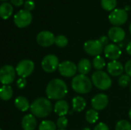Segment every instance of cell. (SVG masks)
<instances>
[{"mask_svg": "<svg viewBox=\"0 0 131 130\" xmlns=\"http://www.w3.org/2000/svg\"><path fill=\"white\" fill-rule=\"evenodd\" d=\"M45 93L48 99L60 100L67 95L68 87L64 80L61 79H54L48 84L45 89Z\"/></svg>", "mask_w": 131, "mask_h": 130, "instance_id": "obj_1", "label": "cell"}, {"mask_svg": "<svg viewBox=\"0 0 131 130\" xmlns=\"http://www.w3.org/2000/svg\"><path fill=\"white\" fill-rule=\"evenodd\" d=\"M30 110L31 114H33L35 117L45 118L51 113L52 105L48 99L39 97L32 102Z\"/></svg>", "mask_w": 131, "mask_h": 130, "instance_id": "obj_2", "label": "cell"}, {"mask_svg": "<svg viewBox=\"0 0 131 130\" xmlns=\"http://www.w3.org/2000/svg\"><path fill=\"white\" fill-rule=\"evenodd\" d=\"M71 87L76 93L86 94L92 89V81L86 75L78 74L73 77L71 80Z\"/></svg>", "mask_w": 131, "mask_h": 130, "instance_id": "obj_3", "label": "cell"}, {"mask_svg": "<svg viewBox=\"0 0 131 130\" xmlns=\"http://www.w3.org/2000/svg\"><path fill=\"white\" fill-rule=\"evenodd\" d=\"M92 83L97 89L101 90H106L111 87L112 80L111 77L104 71L97 70L92 74Z\"/></svg>", "mask_w": 131, "mask_h": 130, "instance_id": "obj_4", "label": "cell"}, {"mask_svg": "<svg viewBox=\"0 0 131 130\" xmlns=\"http://www.w3.org/2000/svg\"><path fill=\"white\" fill-rule=\"evenodd\" d=\"M32 21V15L31 11L25 9L19 10L14 16L15 25L20 28L28 26Z\"/></svg>", "mask_w": 131, "mask_h": 130, "instance_id": "obj_5", "label": "cell"}, {"mask_svg": "<svg viewBox=\"0 0 131 130\" xmlns=\"http://www.w3.org/2000/svg\"><path fill=\"white\" fill-rule=\"evenodd\" d=\"M34 69H35L34 62L28 59H25L21 61L15 67L17 74L22 78H25L30 76L34 71Z\"/></svg>", "mask_w": 131, "mask_h": 130, "instance_id": "obj_6", "label": "cell"}, {"mask_svg": "<svg viewBox=\"0 0 131 130\" xmlns=\"http://www.w3.org/2000/svg\"><path fill=\"white\" fill-rule=\"evenodd\" d=\"M127 18L128 15L127 11L122 8H115L111 11V14L108 16L110 22L115 26H120L125 24L127 21Z\"/></svg>", "mask_w": 131, "mask_h": 130, "instance_id": "obj_7", "label": "cell"}, {"mask_svg": "<svg viewBox=\"0 0 131 130\" xmlns=\"http://www.w3.org/2000/svg\"><path fill=\"white\" fill-rule=\"evenodd\" d=\"M59 60L54 54H48L45 56L41 61V67L46 73H53L59 67Z\"/></svg>", "mask_w": 131, "mask_h": 130, "instance_id": "obj_8", "label": "cell"}, {"mask_svg": "<svg viewBox=\"0 0 131 130\" xmlns=\"http://www.w3.org/2000/svg\"><path fill=\"white\" fill-rule=\"evenodd\" d=\"M15 69L11 65H5L0 70V80L3 85H9L15 79Z\"/></svg>", "mask_w": 131, "mask_h": 130, "instance_id": "obj_9", "label": "cell"}, {"mask_svg": "<svg viewBox=\"0 0 131 130\" xmlns=\"http://www.w3.org/2000/svg\"><path fill=\"white\" fill-rule=\"evenodd\" d=\"M84 50L91 56H99L104 50V46L99 40H89L84 44Z\"/></svg>", "mask_w": 131, "mask_h": 130, "instance_id": "obj_10", "label": "cell"}, {"mask_svg": "<svg viewBox=\"0 0 131 130\" xmlns=\"http://www.w3.org/2000/svg\"><path fill=\"white\" fill-rule=\"evenodd\" d=\"M59 73L61 76L65 77H71L76 76L78 71V66L71 61H64L59 64L58 67Z\"/></svg>", "mask_w": 131, "mask_h": 130, "instance_id": "obj_11", "label": "cell"}, {"mask_svg": "<svg viewBox=\"0 0 131 130\" xmlns=\"http://www.w3.org/2000/svg\"><path fill=\"white\" fill-rule=\"evenodd\" d=\"M37 43L41 47H50L55 42L54 34L49 31H42L37 34Z\"/></svg>", "mask_w": 131, "mask_h": 130, "instance_id": "obj_12", "label": "cell"}, {"mask_svg": "<svg viewBox=\"0 0 131 130\" xmlns=\"http://www.w3.org/2000/svg\"><path fill=\"white\" fill-rule=\"evenodd\" d=\"M109 103L108 97L104 93L95 95L91 100V106L95 110H102L107 107Z\"/></svg>", "mask_w": 131, "mask_h": 130, "instance_id": "obj_13", "label": "cell"}, {"mask_svg": "<svg viewBox=\"0 0 131 130\" xmlns=\"http://www.w3.org/2000/svg\"><path fill=\"white\" fill-rule=\"evenodd\" d=\"M125 31L119 26L112 27L108 31V38L114 43L123 41L125 38Z\"/></svg>", "mask_w": 131, "mask_h": 130, "instance_id": "obj_14", "label": "cell"}, {"mask_svg": "<svg viewBox=\"0 0 131 130\" xmlns=\"http://www.w3.org/2000/svg\"><path fill=\"white\" fill-rule=\"evenodd\" d=\"M122 51L119 46L114 44H109L104 48V55L111 61H117L121 56Z\"/></svg>", "mask_w": 131, "mask_h": 130, "instance_id": "obj_15", "label": "cell"}, {"mask_svg": "<svg viewBox=\"0 0 131 130\" xmlns=\"http://www.w3.org/2000/svg\"><path fill=\"white\" fill-rule=\"evenodd\" d=\"M124 67L122 64L117 61H111L107 64V71L109 74L114 77L121 76L124 72Z\"/></svg>", "mask_w": 131, "mask_h": 130, "instance_id": "obj_16", "label": "cell"}, {"mask_svg": "<svg viewBox=\"0 0 131 130\" xmlns=\"http://www.w3.org/2000/svg\"><path fill=\"white\" fill-rule=\"evenodd\" d=\"M37 126V120L33 114H27L23 116L21 126L24 130H35Z\"/></svg>", "mask_w": 131, "mask_h": 130, "instance_id": "obj_17", "label": "cell"}, {"mask_svg": "<svg viewBox=\"0 0 131 130\" xmlns=\"http://www.w3.org/2000/svg\"><path fill=\"white\" fill-rule=\"evenodd\" d=\"M54 111L58 116H64L66 114L68 113L69 111V106L68 102L64 100H58V102L54 105Z\"/></svg>", "mask_w": 131, "mask_h": 130, "instance_id": "obj_18", "label": "cell"}, {"mask_svg": "<svg viewBox=\"0 0 131 130\" xmlns=\"http://www.w3.org/2000/svg\"><path fill=\"white\" fill-rule=\"evenodd\" d=\"M13 13L12 5L9 2H2L0 5V15L2 19L6 20Z\"/></svg>", "mask_w": 131, "mask_h": 130, "instance_id": "obj_19", "label": "cell"}, {"mask_svg": "<svg viewBox=\"0 0 131 130\" xmlns=\"http://www.w3.org/2000/svg\"><path fill=\"white\" fill-rule=\"evenodd\" d=\"M91 70V63L87 58L81 59L78 64V71L80 74L86 75L88 74Z\"/></svg>", "mask_w": 131, "mask_h": 130, "instance_id": "obj_20", "label": "cell"}, {"mask_svg": "<svg viewBox=\"0 0 131 130\" xmlns=\"http://www.w3.org/2000/svg\"><path fill=\"white\" fill-rule=\"evenodd\" d=\"M86 105H87V102L84 100V98L82 97L77 96L72 99V107L74 111L81 112L84 110Z\"/></svg>", "mask_w": 131, "mask_h": 130, "instance_id": "obj_21", "label": "cell"}, {"mask_svg": "<svg viewBox=\"0 0 131 130\" xmlns=\"http://www.w3.org/2000/svg\"><path fill=\"white\" fill-rule=\"evenodd\" d=\"M15 106L18 110H19L21 112H25L28 109H30L31 105L29 104L28 100L22 96H19L16 97L15 100Z\"/></svg>", "mask_w": 131, "mask_h": 130, "instance_id": "obj_22", "label": "cell"}, {"mask_svg": "<svg viewBox=\"0 0 131 130\" xmlns=\"http://www.w3.org/2000/svg\"><path fill=\"white\" fill-rule=\"evenodd\" d=\"M13 96L12 87L9 85H3L0 89V97L2 100H9Z\"/></svg>", "mask_w": 131, "mask_h": 130, "instance_id": "obj_23", "label": "cell"}, {"mask_svg": "<svg viewBox=\"0 0 131 130\" xmlns=\"http://www.w3.org/2000/svg\"><path fill=\"white\" fill-rule=\"evenodd\" d=\"M85 118H86V120L88 123H91V124L95 123L98 120V118H99L98 112L97 110H95L94 109L88 110L86 112Z\"/></svg>", "mask_w": 131, "mask_h": 130, "instance_id": "obj_24", "label": "cell"}, {"mask_svg": "<svg viewBox=\"0 0 131 130\" xmlns=\"http://www.w3.org/2000/svg\"><path fill=\"white\" fill-rule=\"evenodd\" d=\"M101 4L104 10L112 11L117 6V0H101Z\"/></svg>", "mask_w": 131, "mask_h": 130, "instance_id": "obj_25", "label": "cell"}, {"mask_svg": "<svg viewBox=\"0 0 131 130\" xmlns=\"http://www.w3.org/2000/svg\"><path fill=\"white\" fill-rule=\"evenodd\" d=\"M57 125L51 120H43L38 126L39 130H56Z\"/></svg>", "mask_w": 131, "mask_h": 130, "instance_id": "obj_26", "label": "cell"}, {"mask_svg": "<svg viewBox=\"0 0 131 130\" xmlns=\"http://www.w3.org/2000/svg\"><path fill=\"white\" fill-rule=\"evenodd\" d=\"M93 67L96 69V70H102L104 66H105V61H104V58L102 57L101 56H96L94 60H93Z\"/></svg>", "mask_w": 131, "mask_h": 130, "instance_id": "obj_27", "label": "cell"}, {"mask_svg": "<svg viewBox=\"0 0 131 130\" xmlns=\"http://www.w3.org/2000/svg\"><path fill=\"white\" fill-rule=\"evenodd\" d=\"M54 44L59 48H64L68 44V38L63 34H59L55 37V42Z\"/></svg>", "mask_w": 131, "mask_h": 130, "instance_id": "obj_28", "label": "cell"}, {"mask_svg": "<svg viewBox=\"0 0 131 130\" xmlns=\"http://www.w3.org/2000/svg\"><path fill=\"white\" fill-rule=\"evenodd\" d=\"M115 130H131V124L127 120H120L116 125Z\"/></svg>", "mask_w": 131, "mask_h": 130, "instance_id": "obj_29", "label": "cell"}, {"mask_svg": "<svg viewBox=\"0 0 131 130\" xmlns=\"http://www.w3.org/2000/svg\"><path fill=\"white\" fill-rule=\"evenodd\" d=\"M130 77L127 74H122L118 79V84L122 87H127L130 82Z\"/></svg>", "mask_w": 131, "mask_h": 130, "instance_id": "obj_30", "label": "cell"}, {"mask_svg": "<svg viewBox=\"0 0 131 130\" xmlns=\"http://www.w3.org/2000/svg\"><path fill=\"white\" fill-rule=\"evenodd\" d=\"M57 126L59 128V129H65V128L68 126V120L65 116H60L57 120Z\"/></svg>", "mask_w": 131, "mask_h": 130, "instance_id": "obj_31", "label": "cell"}, {"mask_svg": "<svg viewBox=\"0 0 131 130\" xmlns=\"http://www.w3.org/2000/svg\"><path fill=\"white\" fill-rule=\"evenodd\" d=\"M25 9L27 11H32L35 8V3L33 0H26L24 3Z\"/></svg>", "mask_w": 131, "mask_h": 130, "instance_id": "obj_32", "label": "cell"}, {"mask_svg": "<svg viewBox=\"0 0 131 130\" xmlns=\"http://www.w3.org/2000/svg\"><path fill=\"white\" fill-rule=\"evenodd\" d=\"M16 84H17V86H18V87L19 89H23V88H25V87H26V85H27V81H26L25 78L21 77V78H19V79L17 80Z\"/></svg>", "mask_w": 131, "mask_h": 130, "instance_id": "obj_33", "label": "cell"}, {"mask_svg": "<svg viewBox=\"0 0 131 130\" xmlns=\"http://www.w3.org/2000/svg\"><path fill=\"white\" fill-rule=\"evenodd\" d=\"M124 70L126 72V74L129 75L131 77V59L126 62L124 66Z\"/></svg>", "mask_w": 131, "mask_h": 130, "instance_id": "obj_34", "label": "cell"}, {"mask_svg": "<svg viewBox=\"0 0 131 130\" xmlns=\"http://www.w3.org/2000/svg\"><path fill=\"white\" fill-rule=\"evenodd\" d=\"M94 130H109V127L107 124L104 123H100L94 127Z\"/></svg>", "mask_w": 131, "mask_h": 130, "instance_id": "obj_35", "label": "cell"}, {"mask_svg": "<svg viewBox=\"0 0 131 130\" xmlns=\"http://www.w3.org/2000/svg\"><path fill=\"white\" fill-rule=\"evenodd\" d=\"M98 40H99V41L102 44L103 46H105V47H106L107 44H108V42H109V38L107 37V36H105V35L101 36Z\"/></svg>", "mask_w": 131, "mask_h": 130, "instance_id": "obj_36", "label": "cell"}, {"mask_svg": "<svg viewBox=\"0 0 131 130\" xmlns=\"http://www.w3.org/2000/svg\"><path fill=\"white\" fill-rule=\"evenodd\" d=\"M10 1H11V4H12L16 7L21 6L24 4V0H10Z\"/></svg>", "mask_w": 131, "mask_h": 130, "instance_id": "obj_37", "label": "cell"}, {"mask_svg": "<svg viewBox=\"0 0 131 130\" xmlns=\"http://www.w3.org/2000/svg\"><path fill=\"white\" fill-rule=\"evenodd\" d=\"M126 50H127V54H128L129 55H131V41H130V42L128 43V44H127V46Z\"/></svg>", "mask_w": 131, "mask_h": 130, "instance_id": "obj_38", "label": "cell"}, {"mask_svg": "<svg viewBox=\"0 0 131 130\" xmlns=\"http://www.w3.org/2000/svg\"><path fill=\"white\" fill-rule=\"evenodd\" d=\"M124 9H125L126 11H129V10L130 9V6H128V5H127V6L125 7V8H124Z\"/></svg>", "mask_w": 131, "mask_h": 130, "instance_id": "obj_39", "label": "cell"}, {"mask_svg": "<svg viewBox=\"0 0 131 130\" xmlns=\"http://www.w3.org/2000/svg\"><path fill=\"white\" fill-rule=\"evenodd\" d=\"M129 117H130V119L131 120V108L130 109V111H129Z\"/></svg>", "mask_w": 131, "mask_h": 130, "instance_id": "obj_40", "label": "cell"}, {"mask_svg": "<svg viewBox=\"0 0 131 130\" xmlns=\"http://www.w3.org/2000/svg\"><path fill=\"white\" fill-rule=\"evenodd\" d=\"M82 130H91V129L89 127H85V128H84Z\"/></svg>", "mask_w": 131, "mask_h": 130, "instance_id": "obj_41", "label": "cell"}, {"mask_svg": "<svg viewBox=\"0 0 131 130\" xmlns=\"http://www.w3.org/2000/svg\"><path fill=\"white\" fill-rule=\"evenodd\" d=\"M129 30H130V33L131 34V23L130 25V27H129Z\"/></svg>", "mask_w": 131, "mask_h": 130, "instance_id": "obj_42", "label": "cell"}, {"mask_svg": "<svg viewBox=\"0 0 131 130\" xmlns=\"http://www.w3.org/2000/svg\"><path fill=\"white\" fill-rule=\"evenodd\" d=\"M130 92H131V84H130Z\"/></svg>", "mask_w": 131, "mask_h": 130, "instance_id": "obj_43", "label": "cell"}, {"mask_svg": "<svg viewBox=\"0 0 131 130\" xmlns=\"http://www.w3.org/2000/svg\"><path fill=\"white\" fill-rule=\"evenodd\" d=\"M1 1H2V2H4V1H6V0H1Z\"/></svg>", "mask_w": 131, "mask_h": 130, "instance_id": "obj_44", "label": "cell"}, {"mask_svg": "<svg viewBox=\"0 0 131 130\" xmlns=\"http://www.w3.org/2000/svg\"><path fill=\"white\" fill-rule=\"evenodd\" d=\"M58 130H66V129H58Z\"/></svg>", "mask_w": 131, "mask_h": 130, "instance_id": "obj_45", "label": "cell"}, {"mask_svg": "<svg viewBox=\"0 0 131 130\" xmlns=\"http://www.w3.org/2000/svg\"><path fill=\"white\" fill-rule=\"evenodd\" d=\"M1 130H2V129H1Z\"/></svg>", "mask_w": 131, "mask_h": 130, "instance_id": "obj_46", "label": "cell"}]
</instances>
